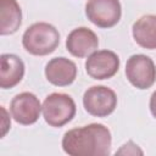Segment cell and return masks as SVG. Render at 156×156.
<instances>
[{"instance_id": "cell-1", "label": "cell", "mask_w": 156, "mask_h": 156, "mask_svg": "<svg viewBox=\"0 0 156 156\" xmlns=\"http://www.w3.org/2000/svg\"><path fill=\"white\" fill-rule=\"evenodd\" d=\"M111 133L101 123H90L65 133L62 149L71 156H106L111 152Z\"/></svg>"}, {"instance_id": "cell-2", "label": "cell", "mask_w": 156, "mask_h": 156, "mask_svg": "<svg viewBox=\"0 0 156 156\" xmlns=\"http://www.w3.org/2000/svg\"><path fill=\"white\" fill-rule=\"evenodd\" d=\"M22 44L27 52L35 56H45L54 52L58 46L60 33L50 23L37 22L26 29Z\"/></svg>"}, {"instance_id": "cell-3", "label": "cell", "mask_w": 156, "mask_h": 156, "mask_svg": "<svg viewBox=\"0 0 156 156\" xmlns=\"http://www.w3.org/2000/svg\"><path fill=\"white\" fill-rule=\"evenodd\" d=\"M43 116L45 122L55 128L62 127L71 122L76 115V102L63 93H52L43 102Z\"/></svg>"}, {"instance_id": "cell-4", "label": "cell", "mask_w": 156, "mask_h": 156, "mask_svg": "<svg viewBox=\"0 0 156 156\" xmlns=\"http://www.w3.org/2000/svg\"><path fill=\"white\" fill-rule=\"evenodd\" d=\"M126 77L136 89H149L156 80V66L146 55H132L126 63Z\"/></svg>"}, {"instance_id": "cell-5", "label": "cell", "mask_w": 156, "mask_h": 156, "mask_svg": "<svg viewBox=\"0 0 156 156\" xmlns=\"http://www.w3.org/2000/svg\"><path fill=\"white\" fill-rule=\"evenodd\" d=\"M83 105L89 115L106 117L115 111L117 106V95L112 89L105 85H94L85 90Z\"/></svg>"}, {"instance_id": "cell-6", "label": "cell", "mask_w": 156, "mask_h": 156, "mask_svg": "<svg viewBox=\"0 0 156 156\" xmlns=\"http://www.w3.org/2000/svg\"><path fill=\"white\" fill-rule=\"evenodd\" d=\"M85 15L93 24L100 28H111L119 22L122 6L119 0H88Z\"/></svg>"}, {"instance_id": "cell-7", "label": "cell", "mask_w": 156, "mask_h": 156, "mask_svg": "<svg viewBox=\"0 0 156 156\" xmlns=\"http://www.w3.org/2000/svg\"><path fill=\"white\" fill-rule=\"evenodd\" d=\"M119 68V57L111 50H99L89 55L85 61V71L93 79H108Z\"/></svg>"}, {"instance_id": "cell-8", "label": "cell", "mask_w": 156, "mask_h": 156, "mask_svg": "<svg viewBox=\"0 0 156 156\" xmlns=\"http://www.w3.org/2000/svg\"><path fill=\"white\" fill-rule=\"evenodd\" d=\"M43 106L39 99L29 91H23L17 94L10 105V111L13 119L23 126H30L35 123L39 118Z\"/></svg>"}, {"instance_id": "cell-9", "label": "cell", "mask_w": 156, "mask_h": 156, "mask_svg": "<svg viewBox=\"0 0 156 156\" xmlns=\"http://www.w3.org/2000/svg\"><path fill=\"white\" fill-rule=\"evenodd\" d=\"M99 46L98 35L87 27L73 29L66 39L67 51L76 57H85L93 54Z\"/></svg>"}, {"instance_id": "cell-10", "label": "cell", "mask_w": 156, "mask_h": 156, "mask_svg": "<svg viewBox=\"0 0 156 156\" xmlns=\"http://www.w3.org/2000/svg\"><path fill=\"white\" fill-rule=\"evenodd\" d=\"M45 77L49 83L56 87L69 85L77 77V66L72 60L63 56L54 57L45 66Z\"/></svg>"}, {"instance_id": "cell-11", "label": "cell", "mask_w": 156, "mask_h": 156, "mask_svg": "<svg viewBox=\"0 0 156 156\" xmlns=\"http://www.w3.org/2000/svg\"><path fill=\"white\" fill-rule=\"evenodd\" d=\"M24 76V63L15 54L0 56V88L11 89L16 87Z\"/></svg>"}, {"instance_id": "cell-12", "label": "cell", "mask_w": 156, "mask_h": 156, "mask_svg": "<svg viewBox=\"0 0 156 156\" xmlns=\"http://www.w3.org/2000/svg\"><path fill=\"white\" fill-rule=\"evenodd\" d=\"M135 43L149 50L156 49V15H145L136 20L132 27Z\"/></svg>"}, {"instance_id": "cell-13", "label": "cell", "mask_w": 156, "mask_h": 156, "mask_svg": "<svg viewBox=\"0 0 156 156\" xmlns=\"http://www.w3.org/2000/svg\"><path fill=\"white\" fill-rule=\"evenodd\" d=\"M22 23V10L17 0H0V34L17 32Z\"/></svg>"}, {"instance_id": "cell-14", "label": "cell", "mask_w": 156, "mask_h": 156, "mask_svg": "<svg viewBox=\"0 0 156 156\" xmlns=\"http://www.w3.org/2000/svg\"><path fill=\"white\" fill-rule=\"evenodd\" d=\"M116 154H122V155H143V151L138 147L136 144H134L132 140H129Z\"/></svg>"}, {"instance_id": "cell-15", "label": "cell", "mask_w": 156, "mask_h": 156, "mask_svg": "<svg viewBox=\"0 0 156 156\" xmlns=\"http://www.w3.org/2000/svg\"><path fill=\"white\" fill-rule=\"evenodd\" d=\"M1 112H2V122H1L2 133H1V136H5L6 132H7L9 128L11 127V122H10V118L7 117V112H6V110H5L4 106H1Z\"/></svg>"}, {"instance_id": "cell-16", "label": "cell", "mask_w": 156, "mask_h": 156, "mask_svg": "<svg viewBox=\"0 0 156 156\" xmlns=\"http://www.w3.org/2000/svg\"><path fill=\"white\" fill-rule=\"evenodd\" d=\"M149 107L151 111V115L156 118V90L152 93L151 98H150V102H149Z\"/></svg>"}]
</instances>
